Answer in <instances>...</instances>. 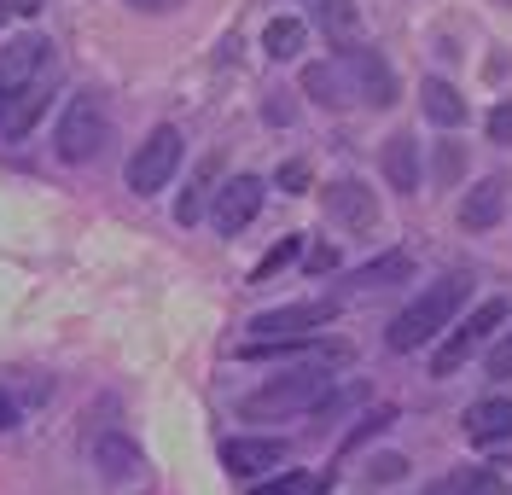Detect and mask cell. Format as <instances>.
<instances>
[{"mask_svg": "<svg viewBox=\"0 0 512 495\" xmlns=\"http://www.w3.org/2000/svg\"><path fill=\"white\" fill-rule=\"evenodd\" d=\"M425 495H448V490H425Z\"/></svg>", "mask_w": 512, "mask_h": 495, "instance_id": "cell-36", "label": "cell"}, {"mask_svg": "<svg viewBox=\"0 0 512 495\" xmlns=\"http://www.w3.org/2000/svg\"><path fill=\"white\" fill-rule=\"evenodd\" d=\"M41 105H47V88H35V82H24L18 94H6V88H0V129L24 134L35 123V111H41Z\"/></svg>", "mask_w": 512, "mask_h": 495, "instance_id": "cell-16", "label": "cell"}, {"mask_svg": "<svg viewBox=\"0 0 512 495\" xmlns=\"http://www.w3.org/2000/svg\"><path fill=\"white\" fill-rule=\"evenodd\" d=\"M41 59H47V41L41 35H24V41H12V47H0V88H24L35 70H41Z\"/></svg>", "mask_w": 512, "mask_h": 495, "instance_id": "cell-15", "label": "cell"}, {"mask_svg": "<svg viewBox=\"0 0 512 495\" xmlns=\"http://www.w3.org/2000/svg\"><path fill=\"white\" fill-rule=\"evenodd\" d=\"M303 88L315 105H344V82H338V65H309L303 70Z\"/></svg>", "mask_w": 512, "mask_h": 495, "instance_id": "cell-21", "label": "cell"}, {"mask_svg": "<svg viewBox=\"0 0 512 495\" xmlns=\"http://www.w3.org/2000/svg\"><path fill=\"white\" fill-rule=\"evenodd\" d=\"M338 321V303L332 297H309V303H286V309H268L251 321V344H274V338H309L315 327Z\"/></svg>", "mask_w": 512, "mask_h": 495, "instance_id": "cell-6", "label": "cell"}, {"mask_svg": "<svg viewBox=\"0 0 512 495\" xmlns=\"http://www.w3.org/2000/svg\"><path fill=\"white\" fill-rule=\"evenodd\" d=\"M286 461H291L286 437H227L222 443V466L233 478H262V472H274Z\"/></svg>", "mask_w": 512, "mask_h": 495, "instance_id": "cell-8", "label": "cell"}, {"mask_svg": "<svg viewBox=\"0 0 512 495\" xmlns=\"http://www.w3.org/2000/svg\"><path fill=\"white\" fill-rule=\"evenodd\" d=\"M344 70L355 76V94L367 99V105H396V76L384 65L379 47H344Z\"/></svg>", "mask_w": 512, "mask_h": 495, "instance_id": "cell-9", "label": "cell"}, {"mask_svg": "<svg viewBox=\"0 0 512 495\" xmlns=\"http://www.w3.org/2000/svg\"><path fill=\"white\" fill-rule=\"evenodd\" d=\"M384 181L396 193H419V146L414 134H390L384 140Z\"/></svg>", "mask_w": 512, "mask_h": 495, "instance_id": "cell-13", "label": "cell"}, {"mask_svg": "<svg viewBox=\"0 0 512 495\" xmlns=\"http://www.w3.org/2000/svg\"><path fill=\"white\" fill-rule=\"evenodd\" d=\"M483 367H489V379H512V332L489 350V362H483Z\"/></svg>", "mask_w": 512, "mask_h": 495, "instance_id": "cell-30", "label": "cell"}, {"mask_svg": "<svg viewBox=\"0 0 512 495\" xmlns=\"http://www.w3.org/2000/svg\"><path fill=\"white\" fill-rule=\"evenodd\" d=\"M175 164H181V129L163 123V129H152L146 146L128 158V187H134V193H158V187H169Z\"/></svg>", "mask_w": 512, "mask_h": 495, "instance_id": "cell-5", "label": "cell"}, {"mask_svg": "<svg viewBox=\"0 0 512 495\" xmlns=\"http://www.w3.org/2000/svg\"><path fill=\"white\" fill-rule=\"evenodd\" d=\"M280 187H286V193H309V164H303V158L280 164Z\"/></svg>", "mask_w": 512, "mask_h": 495, "instance_id": "cell-31", "label": "cell"}, {"mask_svg": "<svg viewBox=\"0 0 512 495\" xmlns=\"http://www.w3.org/2000/svg\"><path fill=\"white\" fill-rule=\"evenodd\" d=\"M326 391H332V373L326 367H297V373H280L262 391H251L239 402V414L245 420H297V414H315Z\"/></svg>", "mask_w": 512, "mask_h": 495, "instance_id": "cell-2", "label": "cell"}, {"mask_svg": "<svg viewBox=\"0 0 512 495\" xmlns=\"http://www.w3.org/2000/svg\"><path fill=\"white\" fill-rule=\"evenodd\" d=\"M408 268L414 263H408L402 251H390V257H379V263H367L355 280H361V286H390V280H408Z\"/></svg>", "mask_w": 512, "mask_h": 495, "instance_id": "cell-22", "label": "cell"}, {"mask_svg": "<svg viewBox=\"0 0 512 495\" xmlns=\"http://www.w3.org/2000/svg\"><path fill=\"white\" fill-rule=\"evenodd\" d=\"M419 105H425V117L437 129H460L466 123V99L454 94V82H443V76H425L419 82Z\"/></svg>", "mask_w": 512, "mask_h": 495, "instance_id": "cell-14", "label": "cell"}, {"mask_svg": "<svg viewBox=\"0 0 512 495\" xmlns=\"http://www.w3.org/2000/svg\"><path fill=\"white\" fill-rule=\"evenodd\" d=\"M6 426H18V402L0 391V431H6Z\"/></svg>", "mask_w": 512, "mask_h": 495, "instance_id": "cell-33", "label": "cell"}, {"mask_svg": "<svg viewBox=\"0 0 512 495\" xmlns=\"http://www.w3.org/2000/svg\"><path fill=\"white\" fill-rule=\"evenodd\" d=\"M466 437L472 443H507L512 437V396H483L466 408Z\"/></svg>", "mask_w": 512, "mask_h": 495, "instance_id": "cell-12", "label": "cell"}, {"mask_svg": "<svg viewBox=\"0 0 512 495\" xmlns=\"http://www.w3.org/2000/svg\"><path fill=\"white\" fill-rule=\"evenodd\" d=\"M501 216H507V181H501V175L478 181L472 193L460 198V228L466 233H489Z\"/></svg>", "mask_w": 512, "mask_h": 495, "instance_id": "cell-11", "label": "cell"}, {"mask_svg": "<svg viewBox=\"0 0 512 495\" xmlns=\"http://www.w3.org/2000/svg\"><path fill=\"white\" fill-rule=\"evenodd\" d=\"M402 472H408V461H402V455H379V461L367 466V478H373V484H396Z\"/></svg>", "mask_w": 512, "mask_h": 495, "instance_id": "cell-29", "label": "cell"}, {"mask_svg": "<svg viewBox=\"0 0 512 495\" xmlns=\"http://www.w3.org/2000/svg\"><path fill=\"white\" fill-rule=\"evenodd\" d=\"M320 24H326V35H338V41H344V35L355 30V6H350V0H320Z\"/></svg>", "mask_w": 512, "mask_h": 495, "instance_id": "cell-26", "label": "cell"}, {"mask_svg": "<svg viewBox=\"0 0 512 495\" xmlns=\"http://www.w3.org/2000/svg\"><path fill=\"white\" fill-rule=\"evenodd\" d=\"M128 6H134V12H175L181 0H128Z\"/></svg>", "mask_w": 512, "mask_h": 495, "instance_id": "cell-34", "label": "cell"}, {"mask_svg": "<svg viewBox=\"0 0 512 495\" xmlns=\"http://www.w3.org/2000/svg\"><path fill=\"white\" fill-rule=\"evenodd\" d=\"M501 321H507V297H489V303H478L460 327H448V338L437 344V356H431V373H437V379H454V373H460V367L472 362L483 344L501 332Z\"/></svg>", "mask_w": 512, "mask_h": 495, "instance_id": "cell-4", "label": "cell"}, {"mask_svg": "<svg viewBox=\"0 0 512 495\" xmlns=\"http://www.w3.org/2000/svg\"><path fill=\"white\" fill-rule=\"evenodd\" d=\"M105 134H111L105 99L99 94H76V99H64L59 123H53V152H59L64 164H88L99 146H105Z\"/></svg>", "mask_w": 512, "mask_h": 495, "instance_id": "cell-3", "label": "cell"}, {"mask_svg": "<svg viewBox=\"0 0 512 495\" xmlns=\"http://www.w3.org/2000/svg\"><path fill=\"white\" fill-rule=\"evenodd\" d=\"M303 41H309L303 18H274V24L262 30V47H268V59H297V53H303Z\"/></svg>", "mask_w": 512, "mask_h": 495, "instance_id": "cell-19", "label": "cell"}, {"mask_svg": "<svg viewBox=\"0 0 512 495\" xmlns=\"http://www.w3.org/2000/svg\"><path fill=\"white\" fill-rule=\"evenodd\" d=\"M251 495H320V484H309L303 472H286V478H274V484H256Z\"/></svg>", "mask_w": 512, "mask_h": 495, "instance_id": "cell-27", "label": "cell"}, {"mask_svg": "<svg viewBox=\"0 0 512 495\" xmlns=\"http://www.w3.org/2000/svg\"><path fill=\"white\" fill-rule=\"evenodd\" d=\"M210 187H216V158H204V164L192 169V181H187V193H181V204H175V222H198L204 216V198H210Z\"/></svg>", "mask_w": 512, "mask_h": 495, "instance_id": "cell-18", "label": "cell"}, {"mask_svg": "<svg viewBox=\"0 0 512 495\" xmlns=\"http://www.w3.org/2000/svg\"><path fill=\"white\" fill-rule=\"evenodd\" d=\"M94 461H99V472H105V478H134V472H140V449H134V443H128V437H99L94 443Z\"/></svg>", "mask_w": 512, "mask_h": 495, "instance_id": "cell-17", "label": "cell"}, {"mask_svg": "<svg viewBox=\"0 0 512 495\" xmlns=\"http://www.w3.org/2000/svg\"><path fill=\"white\" fill-rule=\"evenodd\" d=\"M326 216L350 233H367L379 222V198H373V187H361V181H332L326 187Z\"/></svg>", "mask_w": 512, "mask_h": 495, "instance_id": "cell-10", "label": "cell"}, {"mask_svg": "<svg viewBox=\"0 0 512 495\" xmlns=\"http://www.w3.org/2000/svg\"><path fill=\"white\" fill-rule=\"evenodd\" d=\"M448 495H507V478H501L495 466H460L454 484H448Z\"/></svg>", "mask_w": 512, "mask_h": 495, "instance_id": "cell-20", "label": "cell"}, {"mask_svg": "<svg viewBox=\"0 0 512 495\" xmlns=\"http://www.w3.org/2000/svg\"><path fill=\"white\" fill-rule=\"evenodd\" d=\"M460 175H466V146L460 140H443L437 146V187H454Z\"/></svg>", "mask_w": 512, "mask_h": 495, "instance_id": "cell-24", "label": "cell"}, {"mask_svg": "<svg viewBox=\"0 0 512 495\" xmlns=\"http://www.w3.org/2000/svg\"><path fill=\"white\" fill-rule=\"evenodd\" d=\"M483 129H489V140H495V146H512V99H501V105L483 117Z\"/></svg>", "mask_w": 512, "mask_h": 495, "instance_id": "cell-28", "label": "cell"}, {"mask_svg": "<svg viewBox=\"0 0 512 495\" xmlns=\"http://www.w3.org/2000/svg\"><path fill=\"white\" fill-rule=\"evenodd\" d=\"M297 251H303V239H297V233H291V239H280V245H274V251H268V257H262V263L251 268V286L274 280V274H280V268H286L291 257H297Z\"/></svg>", "mask_w": 512, "mask_h": 495, "instance_id": "cell-23", "label": "cell"}, {"mask_svg": "<svg viewBox=\"0 0 512 495\" xmlns=\"http://www.w3.org/2000/svg\"><path fill=\"white\" fill-rule=\"evenodd\" d=\"M466 292H472V280L466 274H443V280H431L425 292L390 321V332H384V344L396 350V356H408V350H425L431 338H443L448 327H454V315H460V303H466Z\"/></svg>", "mask_w": 512, "mask_h": 495, "instance_id": "cell-1", "label": "cell"}, {"mask_svg": "<svg viewBox=\"0 0 512 495\" xmlns=\"http://www.w3.org/2000/svg\"><path fill=\"white\" fill-rule=\"evenodd\" d=\"M12 12H18V6H12V0H0V24H6V18H12Z\"/></svg>", "mask_w": 512, "mask_h": 495, "instance_id": "cell-35", "label": "cell"}, {"mask_svg": "<svg viewBox=\"0 0 512 495\" xmlns=\"http://www.w3.org/2000/svg\"><path fill=\"white\" fill-rule=\"evenodd\" d=\"M309 268H315V274L338 268V251H332V245H315V251H309Z\"/></svg>", "mask_w": 512, "mask_h": 495, "instance_id": "cell-32", "label": "cell"}, {"mask_svg": "<svg viewBox=\"0 0 512 495\" xmlns=\"http://www.w3.org/2000/svg\"><path fill=\"white\" fill-rule=\"evenodd\" d=\"M390 420H396V408H373V414H367V420H361V426H355L350 437H344V449H338V455H355V449H361L367 437H379V431L390 426Z\"/></svg>", "mask_w": 512, "mask_h": 495, "instance_id": "cell-25", "label": "cell"}, {"mask_svg": "<svg viewBox=\"0 0 512 495\" xmlns=\"http://www.w3.org/2000/svg\"><path fill=\"white\" fill-rule=\"evenodd\" d=\"M262 175H233V181H222L216 187V210H210V222H216V233L222 239H233V233H245L256 222V210H262Z\"/></svg>", "mask_w": 512, "mask_h": 495, "instance_id": "cell-7", "label": "cell"}]
</instances>
